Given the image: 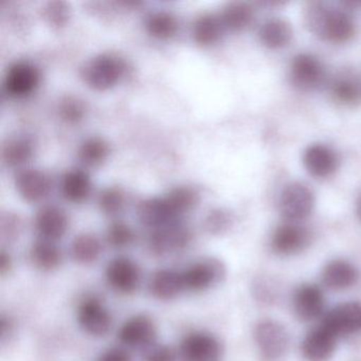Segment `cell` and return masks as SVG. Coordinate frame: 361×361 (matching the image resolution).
Wrapping results in <instances>:
<instances>
[{"mask_svg": "<svg viewBox=\"0 0 361 361\" xmlns=\"http://www.w3.org/2000/svg\"><path fill=\"white\" fill-rule=\"evenodd\" d=\"M306 23L314 35L331 43H345L355 32L354 23L348 13L339 9H329L320 3L310 6Z\"/></svg>", "mask_w": 361, "mask_h": 361, "instance_id": "1", "label": "cell"}, {"mask_svg": "<svg viewBox=\"0 0 361 361\" xmlns=\"http://www.w3.org/2000/svg\"><path fill=\"white\" fill-rule=\"evenodd\" d=\"M126 65L115 54H100L83 69L84 81L92 90L105 92L115 87L126 75Z\"/></svg>", "mask_w": 361, "mask_h": 361, "instance_id": "2", "label": "cell"}, {"mask_svg": "<svg viewBox=\"0 0 361 361\" xmlns=\"http://www.w3.org/2000/svg\"><path fill=\"white\" fill-rule=\"evenodd\" d=\"M252 336L259 354L267 360L282 358L290 345L288 329L272 319L259 321L253 327Z\"/></svg>", "mask_w": 361, "mask_h": 361, "instance_id": "3", "label": "cell"}, {"mask_svg": "<svg viewBox=\"0 0 361 361\" xmlns=\"http://www.w3.org/2000/svg\"><path fill=\"white\" fill-rule=\"evenodd\" d=\"M181 274L185 290L200 293L221 284L227 276V268L216 257H204L190 265Z\"/></svg>", "mask_w": 361, "mask_h": 361, "instance_id": "4", "label": "cell"}, {"mask_svg": "<svg viewBox=\"0 0 361 361\" xmlns=\"http://www.w3.org/2000/svg\"><path fill=\"white\" fill-rule=\"evenodd\" d=\"M223 344L216 336L207 331H193L179 345L180 361H221Z\"/></svg>", "mask_w": 361, "mask_h": 361, "instance_id": "5", "label": "cell"}, {"mask_svg": "<svg viewBox=\"0 0 361 361\" xmlns=\"http://www.w3.org/2000/svg\"><path fill=\"white\" fill-rule=\"evenodd\" d=\"M314 207V193L303 183H290L281 194V214L289 223L297 224L307 219L312 214Z\"/></svg>", "mask_w": 361, "mask_h": 361, "instance_id": "6", "label": "cell"}, {"mask_svg": "<svg viewBox=\"0 0 361 361\" xmlns=\"http://www.w3.org/2000/svg\"><path fill=\"white\" fill-rule=\"evenodd\" d=\"M325 302L324 291L321 286L314 283H303L293 291L291 307L300 321L312 322L324 316Z\"/></svg>", "mask_w": 361, "mask_h": 361, "instance_id": "7", "label": "cell"}, {"mask_svg": "<svg viewBox=\"0 0 361 361\" xmlns=\"http://www.w3.org/2000/svg\"><path fill=\"white\" fill-rule=\"evenodd\" d=\"M320 323L331 329L339 338L360 333V302L348 301L338 304L325 312Z\"/></svg>", "mask_w": 361, "mask_h": 361, "instance_id": "8", "label": "cell"}, {"mask_svg": "<svg viewBox=\"0 0 361 361\" xmlns=\"http://www.w3.org/2000/svg\"><path fill=\"white\" fill-rule=\"evenodd\" d=\"M340 338L322 323L306 333L300 344V352L306 361H329L337 350Z\"/></svg>", "mask_w": 361, "mask_h": 361, "instance_id": "9", "label": "cell"}, {"mask_svg": "<svg viewBox=\"0 0 361 361\" xmlns=\"http://www.w3.org/2000/svg\"><path fill=\"white\" fill-rule=\"evenodd\" d=\"M105 278L109 286L116 293L130 295L140 285V267L130 257H116L107 265Z\"/></svg>", "mask_w": 361, "mask_h": 361, "instance_id": "10", "label": "cell"}, {"mask_svg": "<svg viewBox=\"0 0 361 361\" xmlns=\"http://www.w3.org/2000/svg\"><path fill=\"white\" fill-rule=\"evenodd\" d=\"M78 322L88 335L103 337L111 331L113 318L101 300L90 297L84 299L78 307Z\"/></svg>", "mask_w": 361, "mask_h": 361, "instance_id": "11", "label": "cell"}, {"mask_svg": "<svg viewBox=\"0 0 361 361\" xmlns=\"http://www.w3.org/2000/svg\"><path fill=\"white\" fill-rule=\"evenodd\" d=\"M41 80L39 67L32 63L18 62L10 67L6 75L5 90L13 98H25L37 90Z\"/></svg>", "mask_w": 361, "mask_h": 361, "instance_id": "12", "label": "cell"}, {"mask_svg": "<svg viewBox=\"0 0 361 361\" xmlns=\"http://www.w3.org/2000/svg\"><path fill=\"white\" fill-rule=\"evenodd\" d=\"M191 232L178 223L154 229L149 236V248L155 255H166L183 250L191 242Z\"/></svg>", "mask_w": 361, "mask_h": 361, "instance_id": "13", "label": "cell"}, {"mask_svg": "<svg viewBox=\"0 0 361 361\" xmlns=\"http://www.w3.org/2000/svg\"><path fill=\"white\" fill-rule=\"evenodd\" d=\"M157 336L155 322L147 314L130 317L120 327L118 339L130 348H149Z\"/></svg>", "mask_w": 361, "mask_h": 361, "instance_id": "14", "label": "cell"}, {"mask_svg": "<svg viewBox=\"0 0 361 361\" xmlns=\"http://www.w3.org/2000/svg\"><path fill=\"white\" fill-rule=\"evenodd\" d=\"M310 243L307 230L295 223L276 228L270 240L272 251L282 257H291L302 252Z\"/></svg>", "mask_w": 361, "mask_h": 361, "instance_id": "15", "label": "cell"}, {"mask_svg": "<svg viewBox=\"0 0 361 361\" xmlns=\"http://www.w3.org/2000/svg\"><path fill=\"white\" fill-rule=\"evenodd\" d=\"M289 75L295 87L301 90H312L322 83L324 69L316 56L301 54L293 58Z\"/></svg>", "mask_w": 361, "mask_h": 361, "instance_id": "16", "label": "cell"}, {"mask_svg": "<svg viewBox=\"0 0 361 361\" xmlns=\"http://www.w3.org/2000/svg\"><path fill=\"white\" fill-rule=\"evenodd\" d=\"M321 283L329 290L344 291L352 288L359 280L356 266L346 259H335L327 262L320 272Z\"/></svg>", "mask_w": 361, "mask_h": 361, "instance_id": "17", "label": "cell"}, {"mask_svg": "<svg viewBox=\"0 0 361 361\" xmlns=\"http://www.w3.org/2000/svg\"><path fill=\"white\" fill-rule=\"evenodd\" d=\"M16 187L23 200L28 202H39L49 195L51 180L43 171L26 169L16 175Z\"/></svg>", "mask_w": 361, "mask_h": 361, "instance_id": "18", "label": "cell"}, {"mask_svg": "<svg viewBox=\"0 0 361 361\" xmlns=\"http://www.w3.org/2000/svg\"><path fill=\"white\" fill-rule=\"evenodd\" d=\"M35 226L41 238L56 242L66 234L69 219L63 209L56 206H46L37 212Z\"/></svg>", "mask_w": 361, "mask_h": 361, "instance_id": "19", "label": "cell"}, {"mask_svg": "<svg viewBox=\"0 0 361 361\" xmlns=\"http://www.w3.org/2000/svg\"><path fill=\"white\" fill-rule=\"evenodd\" d=\"M137 215L143 225L153 229L176 223L177 219L166 196L143 200L139 204Z\"/></svg>", "mask_w": 361, "mask_h": 361, "instance_id": "20", "label": "cell"}, {"mask_svg": "<svg viewBox=\"0 0 361 361\" xmlns=\"http://www.w3.org/2000/svg\"><path fill=\"white\" fill-rule=\"evenodd\" d=\"M151 295L160 301L176 299L185 291L183 274L174 269H159L152 274L149 283Z\"/></svg>", "mask_w": 361, "mask_h": 361, "instance_id": "21", "label": "cell"}, {"mask_svg": "<svg viewBox=\"0 0 361 361\" xmlns=\"http://www.w3.org/2000/svg\"><path fill=\"white\" fill-rule=\"evenodd\" d=\"M306 171L316 178L331 176L337 169L338 159L336 154L323 145H310L303 156Z\"/></svg>", "mask_w": 361, "mask_h": 361, "instance_id": "22", "label": "cell"}, {"mask_svg": "<svg viewBox=\"0 0 361 361\" xmlns=\"http://www.w3.org/2000/svg\"><path fill=\"white\" fill-rule=\"evenodd\" d=\"M61 193L71 204L86 202L92 193V180L84 171L75 169L65 173L61 181Z\"/></svg>", "mask_w": 361, "mask_h": 361, "instance_id": "23", "label": "cell"}, {"mask_svg": "<svg viewBox=\"0 0 361 361\" xmlns=\"http://www.w3.org/2000/svg\"><path fill=\"white\" fill-rule=\"evenodd\" d=\"M30 261L33 266L42 271H52L62 263V251L51 240H41L35 242L30 249Z\"/></svg>", "mask_w": 361, "mask_h": 361, "instance_id": "24", "label": "cell"}, {"mask_svg": "<svg viewBox=\"0 0 361 361\" xmlns=\"http://www.w3.org/2000/svg\"><path fill=\"white\" fill-rule=\"evenodd\" d=\"M291 39L290 25L280 18L268 20L259 29V39L269 49H282L290 43Z\"/></svg>", "mask_w": 361, "mask_h": 361, "instance_id": "25", "label": "cell"}, {"mask_svg": "<svg viewBox=\"0 0 361 361\" xmlns=\"http://www.w3.org/2000/svg\"><path fill=\"white\" fill-rule=\"evenodd\" d=\"M101 252L102 245L100 240L94 234H79L71 243V257L77 263L90 265L99 259Z\"/></svg>", "mask_w": 361, "mask_h": 361, "instance_id": "26", "label": "cell"}, {"mask_svg": "<svg viewBox=\"0 0 361 361\" xmlns=\"http://www.w3.org/2000/svg\"><path fill=\"white\" fill-rule=\"evenodd\" d=\"M225 30L221 20L216 16L206 14L200 16L194 22L192 28V35L194 42L197 45L207 46L213 45L221 39V33Z\"/></svg>", "mask_w": 361, "mask_h": 361, "instance_id": "27", "label": "cell"}, {"mask_svg": "<svg viewBox=\"0 0 361 361\" xmlns=\"http://www.w3.org/2000/svg\"><path fill=\"white\" fill-rule=\"evenodd\" d=\"M219 20L225 30L240 32L252 23L253 11L247 4H230L221 12Z\"/></svg>", "mask_w": 361, "mask_h": 361, "instance_id": "28", "label": "cell"}, {"mask_svg": "<svg viewBox=\"0 0 361 361\" xmlns=\"http://www.w3.org/2000/svg\"><path fill=\"white\" fill-rule=\"evenodd\" d=\"M145 29L157 39H170L179 29L178 20L170 12L158 11L149 14L145 20Z\"/></svg>", "mask_w": 361, "mask_h": 361, "instance_id": "29", "label": "cell"}, {"mask_svg": "<svg viewBox=\"0 0 361 361\" xmlns=\"http://www.w3.org/2000/svg\"><path fill=\"white\" fill-rule=\"evenodd\" d=\"M109 145L99 137L86 139L79 149L80 160L87 166H100L109 157Z\"/></svg>", "mask_w": 361, "mask_h": 361, "instance_id": "30", "label": "cell"}, {"mask_svg": "<svg viewBox=\"0 0 361 361\" xmlns=\"http://www.w3.org/2000/svg\"><path fill=\"white\" fill-rule=\"evenodd\" d=\"M33 156V145L25 138H16L4 145L3 159L8 166H20Z\"/></svg>", "mask_w": 361, "mask_h": 361, "instance_id": "31", "label": "cell"}, {"mask_svg": "<svg viewBox=\"0 0 361 361\" xmlns=\"http://www.w3.org/2000/svg\"><path fill=\"white\" fill-rule=\"evenodd\" d=\"M331 92L342 104L355 105L361 101V84L350 78H339L331 84Z\"/></svg>", "mask_w": 361, "mask_h": 361, "instance_id": "32", "label": "cell"}, {"mask_svg": "<svg viewBox=\"0 0 361 361\" xmlns=\"http://www.w3.org/2000/svg\"><path fill=\"white\" fill-rule=\"evenodd\" d=\"M166 197L177 217L189 212L191 209L195 207L196 202H197L196 192L187 187H179L173 189Z\"/></svg>", "mask_w": 361, "mask_h": 361, "instance_id": "33", "label": "cell"}, {"mask_svg": "<svg viewBox=\"0 0 361 361\" xmlns=\"http://www.w3.org/2000/svg\"><path fill=\"white\" fill-rule=\"evenodd\" d=\"M135 238L136 235H135L134 230L123 221H116V223L111 224L107 230V243L113 248H126L134 243Z\"/></svg>", "mask_w": 361, "mask_h": 361, "instance_id": "34", "label": "cell"}, {"mask_svg": "<svg viewBox=\"0 0 361 361\" xmlns=\"http://www.w3.org/2000/svg\"><path fill=\"white\" fill-rule=\"evenodd\" d=\"M124 193L120 188L111 187L103 190L99 195V207L105 214L117 215L123 209Z\"/></svg>", "mask_w": 361, "mask_h": 361, "instance_id": "35", "label": "cell"}, {"mask_svg": "<svg viewBox=\"0 0 361 361\" xmlns=\"http://www.w3.org/2000/svg\"><path fill=\"white\" fill-rule=\"evenodd\" d=\"M85 114V104L75 97H65L59 105V115L67 123H78L83 120Z\"/></svg>", "mask_w": 361, "mask_h": 361, "instance_id": "36", "label": "cell"}, {"mask_svg": "<svg viewBox=\"0 0 361 361\" xmlns=\"http://www.w3.org/2000/svg\"><path fill=\"white\" fill-rule=\"evenodd\" d=\"M43 16L50 26L62 28L71 18V9L68 4L65 1H51L44 8Z\"/></svg>", "mask_w": 361, "mask_h": 361, "instance_id": "37", "label": "cell"}, {"mask_svg": "<svg viewBox=\"0 0 361 361\" xmlns=\"http://www.w3.org/2000/svg\"><path fill=\"white\" fill-rule=\"evenodd\" d=\"M231 225V215L224 210L211 211L210 214L204 219V228L213 235L225 233Z\"/></svg>", "mask_w": 361, "mask_h": 361, "instance_id": "38", "label": "cell"}, {"mask_svg": "<svg viewBox=\"0 0 361 361\" xmlns=\"http://www.w3.org/2000/svg\"><path fill=\"white\" fill-rule=\"evenodd\" d=\"M22 223L16 215L8 214L3 217L1 221V236L7 242H13L20 235Z\"/></svg>", "mask_w": 361, "mask_h": 361, "instance_id": "39", "label": "cell"}, {"mask_svg": "<svg viewBox=\"0 0 361 361\" xmlns=\"http://www.w3.org/2000/svg\"><path fill=\"white\" fill-rule=\"evenodd\" d=\"M178 353L171 346L161 344L149 348L145 361H177Z\"/></svg>", "mask_w": 361, "mask_h": 361, "instance_id": "40", "label": "cell"}, {"mask_svg": "<svg viewBox=\"0 0 361 361\" xmlns=\"http://www.w3.org/2000/svg\"><path fill=\"white\" fill-rule=\"evenodd\" d=\"M98 361H130V356L124 348H113L105 350Z\"/></svg>", "mask_w": 361, "mask_h": 361, "instance_id": "41", "label": "cell"}, {"mask_svg": "<svg viewBox=\"0 0 361 361\" xmlns=\"http://www.w3.org/2000/svg\"><path fill=\"white\" fill-rule=\"evenodd\" d=\"M12 334H13V322L9 317L3 314L0 319V337L3 344L10 340Z\"/></svg>", "mask_w": 361, "mask_h": 361, "instance_id": "42", "label": "cell"}, {"mask_svg": "<svg viewBox=\"0 0 361 361\" xmlns=\"http://www.w3.org/2000/svg\"><path fill=\"white\" fill-rule=\"evenodd\" d=\"M13 262H12L11 255L6 250H1L0 253V274L1 276H5L6 274L11 271Z\"/></svg>", "mask_w": 361, "mask_h": 361, "instance_id": "43", "label": "cell"}, {"mask_svg": "<svg viewBox=\"0 0 361 361\" xmlns=\"http://www.w3.org/2000/svg\"><path fill=\"white\" fill-rule=\"evenodd\" d=\"M357 214H358L359 219H361V198L359 200L358 204H357Z\"/></svg>", "mask_w": 361, "mask_h": 361, "instance_id": "44", "label": "cell"}]
</instances>
